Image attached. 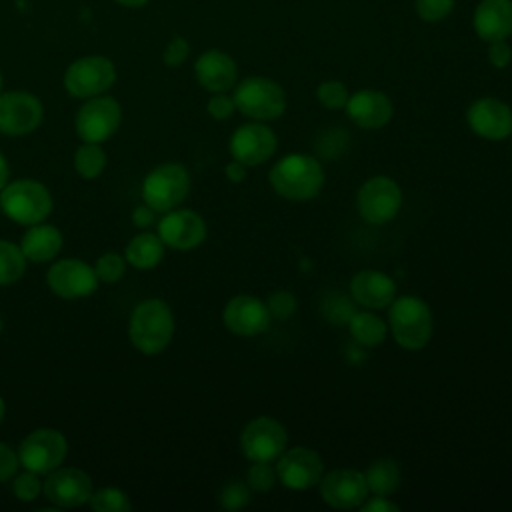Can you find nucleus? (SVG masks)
I'll return each mask as SVG.
<instances>
[{
	"label": "nucleus",
	"instance_id": "obj_1",
	"mask_svg": "<svg viewBox=\"0 0 512 512\" xmlns=\"http://www.w3.org/2000/svg\"><path fill=\"white\" fill-rule=\"evenodd\" d=\"M324 168L322 164L302 152H292L282 156L268 172V182L272 190L286 200L306 202L320 194L324 188Z\"/></svg>",
	"mask_w": 512,
	"mask_h": 512
},
{
	"label": "nucleus",
	"instance_id": "obj_2",
	"mask_svg": "<svg viewBox=\"0 0 512 512\" xmlns=\"http://www.w3.org/2000/svg\"><path fill=\"white\" fill-rule=\"evenodd\" d=\"M132 346L146 354L156 356L166 350L174 336V314L160 298H148L136 304L128 324Z\"/></svg>",
	"mask_w": 512,
	"mask_h": 512
},
{
	"label": "nucleus",
	"instance_id": "obj_3",
	"mask_svg": "<svg viewBox=\"0 0 512 512\" xmlns=\"http://www.w3.org/2000/svg\"><path fill=\"white\" fill-rule=\"evenodd\" d=\"M388 330L400 348L422 350L434 330L430 306L418 296L394 298L388 310Z\"/></svg>",
	"mask_w": 512,
	"mask_h": 512
},
{
	"label": "nucleus",
	"instance_id": "obj_4",
	"mask_svg": "<svg viewBox=\"0 0 512 512\" xmlns=\"http://www.w3.org/2000/svg\"><path fill=\"white\" fill-rule=\"evenodd\" d=\"M0 210L16 224L32 226L44 222L52 212L50 190L30 178L6 184L0 190Z\"/></svg>",
	"mask_w": 512,
	"mask_h": 512
},
{
	"label": "nucleus",
	"instance_id": "obj_5",
	"mask_svg": "<svg viewBox=\"0 0 512 512\" xmlns=\"http://www.w3.org/2000/svg\"><path fill=\"white\" fill-rule=\"evenodd\" d=\"M236 110L256 122H270L286 112L284 88L266 76H248L234 86Z\"/></svg>",
	"mask_w": 512,
	"mask_h": 512
},
{
	"label": "nucleus",
	"instance_id": "obj_6",
	"mask_svg": "<svg viewBox=\"0 0 512 512\" xmlns=\"http://www.w3.org/2000/svg\"><path fill=\"white\" fill-rule=\"evenodd\" d=\"M190 190V174L178 162H166L150 170L142 182V198L156 212L178 208Z\"/></svg>",
	"mask_w": 512,
	"mask_h": 512
},
{
	"label": "nucleus",
	"instance_id": "obj_7",
	"mask_svg": "<svg viewBox=\"0 0 512 512\" xmlns=\"http://www.w3.org/2000/svg\"><path fill=\"white\" fill-rule=\"evenodd\" d=\"M400 208L402 190L390 176H372L356 192V210L368 224L384 226L398 216Z\"/></svg>",
	"mask_w": 512,
	"mask_h": 512
},
{
	"label": "nucleus",
	"instance_id": "obj_8",
	"mask_svg": "<svg viewBox=\"0 0 512 512\" xmlns=\"http://www.w3.org/2000/svg\"><path fill=\"white\" fill-rule=\"evenodd\" d=\"M64 88L72 98H92L108 92L116 82V66L102 54L76 58L64 72Z\"/></svg>",
	"mask_w": 512,
	"mask_h": 512
},
{
	"label": "nucleus",
	"instance_id": "obj_9",
	"mask_svg": "<svg viewBox=\"0 0 512 512\" xmlns=\"http://www.w3.org/2000/svg\"><path fill=\"white\" fill-rule=\"evenodd\" d=\"M16 454L20 466L40 476L62 466L68 454V442L54 428H36L20 442Z\"/></svg>",
	"mask_w": 512,
	"mask_h": 512
},
{
	"label": "nucleus",
	"instance_id": "obj_10",
	"mask_svg": "<svg viewBox=\"0 0 512 512\" xmlns=\"http://www.w3.org/2000/svg\"><path fill=\"white\" fill-rule=\"evenodd\" d=\"M122 122V108L112 96H92L78 108L74 130L82 142L102 144L108 140Z\"/></svg>",
	"mask_w": 512,
	"mask_h": 512
},
{
	"label": "nucleus",
	"instance_id": "obj_11",
	"mask_svg": "<svg viewBox=\"0 0 512 512\" xmlns=\"http://www.w3.org/2000/svg\"><path fill=\"white\" fill-rule=\"evenodd\" d=\"M286 444L288 432L272 416H256L240 432V450L250 462H276Z\"/></svg>",
	"mask_w": 512,
	"mask_h": 512
},
{
	"label": "nucleus",
	"instance_id": "obj_12",
	"mask_svg": "<svg viewBox=\"0 0 512 512\" xmlns=\"http://www.w3.org/2000/svg\"><path fill=\"white\" fill-rule=\"evenodd\" d=\"M276 478L290 490H310L318 486L324 476V462L320 454L308 446L286 448L276 458Z\"/></svg>",
	"mask_w": 512,
	"mask_h": 512
},
{
	"label": "nucleus",
	"instance_id": "obj_13",
	"mask_svg": "<svg viewBox=\"0 0 512 512\" xmlns=\"http://www.w3.org/2000/svg\"><path fill=\"white\" fill-rule=\"evenodd\" d=\"M44 118V106L32 92H0V134L26 136L34 132Z\"/></svg>",
	"mask_w": 512,
	"mask_h": 512
},
{
	"label": "nucleus",
	"instance_id": "obj_14",
	"mask_svg": "<svg viewBox=\"0 0 512 512\" xmlns=\"http://www.w3.org/2000/svg\"><path fill=\"white\" fill-rule=\"evenodd\" d=\"M278 138L276 132L266 126V122H248L238 126L232 136L228 150L234 160L242 162L248 168L260 166L266 160H270L276 152Z\"/></svg>",
	"mask_w": 512,
	"mask_h": 512
},
{
	"label": "nucleus",
	"instance_id": "obj_15",
	"mask_svg": "<svg viewBox=\"0 0 512 512\" xmlns=\"http://www.w3.org/2000/svg\"><path fill=\"white\" fill-rule=\"evenodd\" d=\"M98 276L94 266L78 260V258H64L54 262L46 272L48 288L66 300L86 298L96 292Z\"/></svg>",
	"mask_w": 512,
	"mask_h": 512
},
{
	"label": "nucleus",
	"instance_id": "obj_16",
	"mask_svg": "<svg viewBox=\"0 0 512 512\" xmlns=\"http://www.w3.org/2000/svg\"><path fill=\"white\" fill-rule=\"evenodd\" d=\"M318 486H320V496L324 504L336 510L360 508V504L370 494L364 472L354 468H336V470L324 472Z\"/></svg>",
	"mask_w": 512,
	"mask_h": 512
},
{
	"label": "nucleus",
	"instance_id": "obj_17",
	"mask_svg": "<svg viewBox=\"0 0 512 512\" xmlns=\"http://www.w3.org/2000/svg\"><path fill=\"white\" fill-rule=\"evenodd\" d=\"M92 478L74 466H58L46 474L42 482L44 496L58 508H76L88 504L92 494Z\"/></svg>",
	"mask_w": 512,
	"mask_h": 512
},
{
	"label": "nucleus",
	"instance_id": "obj_18",
	"mask_svg": "<svg viewBox=\"0 0 512 512\" xmlns=\"http://www.w3.org/2000/svg\"><path fill=\"white\" fill-rule=\"evenodd\" d=\"M222 322L234 336L252 338L270 328V312L266 302L250 294H238L230 298L222 310Z\"/></svg>",
	"mask_w": 512,
	"mask_h": 512
},
{
	"label": "nucleus",
	"instance_id": "obj_19",
	"mask_svg": "<svg viewBox=\"0 0 512 512\" xmlns=\"http://www.w3.org/2000/svg\"><path fill=\"white\" fill-rule=\"evenodd\" d=\"M158 236L168 248L192 250L206 240V222L194 210L174 208L160 218Z\"/></svg>",
	"mask_w": 512,
	"mask_h": 512
},
{
	"label": "nucleus",
	"instance_id": "obj_20",
	"mask_svg": "<svg viewBox=\"0 0 512 512\" xmlns=\"http://www.w3.org/2000/svg\"><path fill=\"white\" fill-rule=\"evenodd\" d=\"M468 128L484 140H504L512 134V108L492 96L474 100L466 110Z\"/></svg>",
	"mask_w": 512,
	"mask_h": 512
},
{
	"label": "nucleus",
	"instance_id": "obj_21",
	"mask_svg": "<svg viewBox=\"0 0 512 512\" xmlns=\"http://www.w3.org/2000/svg\"><path fill=\"white\" fill-rule=\"evenodd\" d=\"M344 110L348 118L362 130H380L394 116V106L388 94L374 88H364L350 94Z\"/></svg>",
	"mask_w": 512,
	"mask_h": 512
},
{
	"label": "nucleus",
	"instance_id": "obj_22",
	"mask_svg": "<svg viewBox=\"0 0 512 512\" xmlns=\"http://www.w3.org/2000/svg\"><path fill=\"white\" fill-rule=\"evenodd\" d=\"M194 76L206 92H228L236 86L238 68L230 54L224 50H206L194 62Z\"/></svg>",
	"mask_w": 512,
	"mask_h": 512
},
{
	"label": "nucleus",
	"instance_id": "obj_23",
	"mask_svg": "<svg viewBox=\"0 0 512 512\" xmlns=\"http://www.w3.org/2000/svg\"><path fill=\"white\" fill-rule=\"evenodd\" d=\"M350 296L366 310H382L396 298V282L382 270L366 268L352 276Z\"/></svg>",
	"mask_w": 512,
	"mask_h": 512
},
{
	"label": "nucleus",
	"instance_id": "obj_24",
	"mask_svg": "<svg viewBox=\"0 0 512 512\" xmlns=\"http://www.w3.org/2000/svg\"><path fill=\"white\" fill-rule=\"evenodd\" d=\"M474 32L486 44L512 34V0H482L474 10Z\"/></svg>",
	"mask_w": 512,
	"mask_h": 512
},
{
	"label": "nucleus",
	"instance_id": "obj_25",
	"mask_svg": "<svg viewBox=\"0 0 512 512\" xmlns=\"http://www.w3.org/2000/svg\"><path fill=\"white\" fill-rule=\"evenodd\" d=\"M62 242V232L56 226L38 222L28 226V230L24 232L20 250L26 256V260L48 262L58 256V252L62 250Z\"/></svg>",
	"mask_w": 512,
	"mask_h": 512
},
{
	"label": "nucleus",
	"instance_id": "obj_26",
	"mask_svg": "<svg viewBox=\"0 0 512 512\" xmlns=\"http://www.w3.org/2000/svg\"><path fill=\"white\" fill-rule=\"evenodd\" d=\"M124 258L136 270H152L164 258V242L158 234L140 232L126 244Z\"/></svg>",
	"mask_w": 512,
	"mask_h": 512
},
{
	"label": "nucleus",
	"instance_id": "obj_27",
	"mask_svg": "<svg viewBox=\"0 0 512 512\" xmlns=\"http://www.w3.org/2000/svg\"><path fill=\"white\" fill-rule=\"evenodd\" d=\"M348 330L352 338L362 346H378L388 336V324L372 310L352 312L348 318Z\"/></svg>",
	"mask_w": 512,
	"mask_h": 512
},
{
	"label": "nucleus",
	"instance_id": "obj_28",
	"mask_svg": "<svg viewBox=\"0 0 512 512\" xmlns=\"http://www.w3.org/2000/svg\"><path fill=\"white\" fill-rule=\"evenodd\" d=\"M364 476H366L370 494H378V496H392L402 482L400 468L392 458L374 460L364 472Z\"/></svg>",
	"mask_w": 512,
	"mask_h": 512
},
{
	"label": "nucleus",
	"instance_id": "obj_29",
	"mask_svg": "<svg viewBox=\"0 0 512 512\" xmlns=\"http://www.w3.org/2000/svg\"><path fill=\"white\" fill-rule=\"evenodd\" d=\"M106 168V152L96 142H84L74 152V170L84 180H94Z\"/></svg>",
	"mask_w": 512,
	"mask_h": 512
},
{
	"label": "nucleus",
	"instance_id": "obj_30",
	"mask_svg": "<svg viewBox=\"0 0 512 512\" xmlns=\"http://www.w3.org/2000/svg\"><path fill=\"white\" fill-rule=\"evenodd\" d=\"M26 270V256L20 246L8 240H0V286L14 284Z\"/></svg>",
	"mask_w": 512,
	"mask_h": 512
},
{
	"label": "nucleus",
	"instance_id": "obj_31",
	"mask_svg": "<svg viewBox=\"0 0 512 512\" xmlns=\"http://www.w3.org/2000/svg\"><path fill=\"white\" fill-rule=\"evenodd\" d=\"M88 506L94 512H126L132 508L128 494L114 486H104V488L92 490V494L88 498Z\"/></svg>",
	"mask_w": 512,
	"mask_h": 512
},
{
	"label": "nucleus",
	"instance_id": "obj_32",
	"mask_svg": "<svg viewBox=\"0 0 512 512\" xmlns=\"http://www.w3.org/2000/svg\"><path fill=\"white\" fill-rule=\"evenodd\" d=\"M348 88L340 80H324L316 88L318 102L328 110H342L348 102Z\"/></svg>",
	"mask_w": 512,
	"mask_h": 512
},
{
	"label": "nucleus",
	"instance_id": "obj_33",
	"mask_svg": "<svg viewBox=\"0 0 512 512\" xmlns=\"http://www.w3.org/2000/svg\"><path fill=\"white\" fill-rule=\"evenodd\" d=\"M126 264H128V262H126L124 256H120V254H116V252H106V254H102V256L96 260L94 272H96V276H98L100 282L114 284V282H118V280L124 276Z\"/></svg>",
	"mask_w": 512,
	"mask_h": 512
},
{
	"label": "nucleus",
	"instance_id": "obj_34",
	"mask_svg": "<svg viewBox=\"0 0 512 512\" xmlns=\"http://www.w3.org/2000/svg\"><path fill=\"white\" fill-rule=\"evenodd\" d=\"M276 468L272 462H252L246 472V484L254 492H268L276 484Z\"/></svg>",
	"mask_w": 512,
	"mask_h": 512
},
{
	"label": "nucleus",
	"instance_id": "obj_35",
	"mask_svg": "<svg viewBox=\"0 0 512 512\" xmlns=\"http://www.w3.org/2000/svg\"><path fill=\"white\" fill-rule=\"evenodd\" d=\"M266 308H268L272 320L284 322V320L292 318V314H294L296 308H298V302H296V296H294L292 292H288V290H276V292H272V294L268 296Z\"/></svg>",
	"mask_w": 512,
	"mask_h": 512
},
{
	"label": "nucleus",
	"instance_id": "obj_36",
	"mask_svg": "<svg viewBox=\"0 0 512 512\" xmlns=\"http://www.w3.org/2000/svg\"><path fill=\"white\" fill-rule=\"evenodd\" d=\"M218 502L224 510H240L250 502V486L246 482H240V480L228 482L220 490Z\"/></svg>",
	"mask_w": 512,
	"mask_h": 512
},
{
	"label": "nucleus",
	"instance_id": "obj_37",
	"mask_svg": "<svg viewBox=\"0 0 512 512\" xmlns=\"http://www.w3.org/2000/svg\"><path fill=\"white\" fill-rule=\"evenodd\" d=\"M12 492L18 500L22 502H32L40 496L42 492V482L38 478V474L26 470L22 474H14V480H12Z\"/></svg>",
	"mask_w": 512,
	"mask_h": 512
},
{
	"label": "nucleus",
	"instance_id": "obj_38",
	"mask_svg": "<svg viewBox=\"0 0 512 512\" xmlns=\"http://www.w3.org/2000/svg\"><path fill=\"white\" fill-rule=\"evenodd\" d=\"M454 8V0H416V12L424 22H440Z\"/></svg>",
	"mask_w": 512,
	"mask_h": 512
},
{
	"label": "nucleus",
	"instance_id": "obj_39",
	"mask_svg": "<svg viewBox=\"0 0 512 512\" xmlns=\"http://www.w3.org/2000/svg\"><path fill=\"white\" fill-rule=\"evenodd\" d=\"M190 54V44L186 38L182 36H174L166 48H164V54H162V62L168 66V68H178L180 64L186 62Z\"/></svg>",
	"mask_w": 512,
	"mask_h": 512
},
{
	"label": "nucleus",
	"instance_id": "obj_40",
	"mask_svg": "<svg viewBox=\"0 0 512 512\" xmlns=\"http://www.w3.org/2000/svg\"><path fill=\"white\" fill-rule=\"evenodd\" d=\"M206 112L214 118V120H228L234 112H236V104L234 98L228 96L226 92H216L210 96L208 104H206Z\"/></svg>",
	"mask_w": 512,
	"mask_h": 512
},
{
	"label": "nucleus",
	"instance_id": "obj_41",
	"mask_svg": "<svg viewBox=\"0 0 512 512\" xmlns=\"http://www.w3.org/2000/svg\"><path fill=\"white\" fill-rule=\"evenodd\" d=\"M18 466V454L6 442H0V482L12 480Z\"/></svg>",
	"mask_w": 512,
	"mask_h": 512
},
{
	"label": "nucleus",
	"instance_id": "obj_42",
	"mask_svg": "<svg viewBox=\"0 0 512 512\" xmlns=\"http://www.w3.org/2000/svg\"><path fill=\"white\" fill-rule=\"evenodd\" d=\"M488 60L494 68H506L512 60V48L506 40H496L488 44Z\"/></svg>",
	"mask_w": 512,
	"mask_h": 512
},
{
	"label": "nucleus",
	"instance_id": "obj_43",
	"mask_svg": "<svg viewBox=\"0 0 512 512\" xmlns=\"http://www.w3.org/2000/svg\"><path fill=\"white\" fill-rule=\"evenodd\" d=\"M362 512H400V506L396 502H392L388 496H368L362 504H360Z\"/></svg>",
	"mask_w": 512,
	"mask_h": 512
},
{
	"label": "nucleus",
	"instance_id": "obj_44",
	"mask_svg": "<svg viewBox=\"0 0 512 512\" xmlns=\"http://www.w3.org/2000/svg\"><path fill=\"white\" fill-rule=\"evenodd\" d=\"M132 222H134V226H138V228H148V226H152V224L156 222V210L150 208V206L144 202V204H140V206H136V208L132 210Z\"/></svg>",
	"mask_w": 512,
	"mask_h": 512
},
{
	"label": "nucleus",
	"instance_id": "obj_45",
	"mask_svg": "<svg viewBox=\"0 0 512 512\" xmlns=\"http://www.w3.org/2000/svg\"><path fill=\"white\" fill-rule=\"evenodd\" d=\"M246 168H248V166H244L242 162H238V160L232 158V160L226 164L224 174H226V178H228L230 182L238 184V182H242V180L246 178Z\"/></svg>",
	"mask_w": 512,
	"mask_h": 512
},
{
	"label": "nucleus",
	"instance_id": "obj_46",
	"mask_svg": "<svg viewBox=\"0 0 512 512\" xmlns=\"http://www.w3.org/2000/svg\"><path fill=\"white\" fill-rule=\"evenodd\" d=\"M8 178H10V166L6 156L0 152V190L8 184Z\"/></svg>",
	"mask_w": 512,
	"mask_h": 512
},
{
	"label": "nucleus",
	"instance_id": "obj_47",
	"mask_svg": "<svg viewBox=\"0 0 512 512\" xmlns=\"http://www.w3.org/2000/svg\"><path fill=\"white\" fill-rule=\"evenodd\" d=\"M114 2L124 8H142L148 4V0H114Z\"/></svg>",
	"mask_w": 512,
	"mask_h": 512
},
{
	"label": "nucleus",
	"instance_id": "obj_48",
	"mask_svg": "<svg viewBox=\"0 0 512 512\" xmlns=\"http://www.w3.org/2000/svg\"><path fill=\"white\" fill-rule=\"evenodd\" d=\"M4 414H6V404H4V400H2V396H0V424H2V420H4Z\"/></svg>",
	"mask_w": 512,
	"mask_h": 512
},
{
	"label": "nucleus",
	"instance_id": "obj_49",
	"mask_svg": "<svg viewBox=\"0 0 512 512\" xmlns=\"http://www.w3.org/2000/svg\"><path fill=\"white\" fill-rule=\"evenodd\" d=\"M2 86H4V78H2V72H0V92H2Z\"/></svg>",
	"mask_w": 512,
	"mask_h": 512
},
{
	"label": "nucleus",
	"instance_id": "obj_50",
	"mask_svg": "<svg viewBox=\"0 0 512 512\" xmlns=\"http://www.w3.org/2000/svg\"><path fill=\"white\" fill-rule=\"evenodd\" d=\"M0 332H2V320H0Z\"/></svg>",
	"mask_w": 512,
	"mask_h": 512
},
{
	"label": "nucleus",
	"instance_id": "obj_51",
	"mask_svg": "<svg viewBox=\"0 0 512 512\" xmlns=\"http://www.w3.org/2000/svg\"><path fill=\"white\" fill-rule=\"evenodd\" d=\"M510 138H512V134H510Z\"/></svg>",
	"mask_w": 512,
	"mask_h": 512
}]
</instances>
